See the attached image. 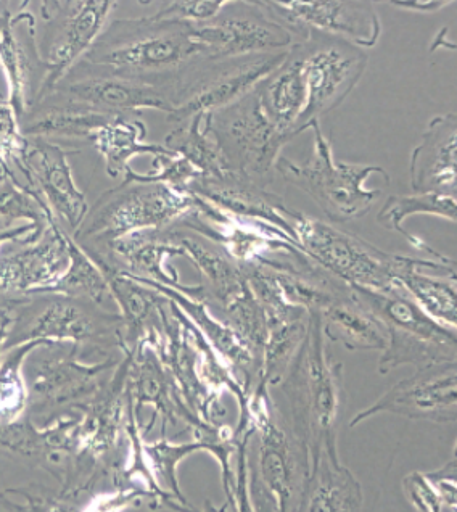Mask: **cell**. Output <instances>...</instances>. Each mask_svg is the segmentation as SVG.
Instances as JSON below:
<instances>
[{"label": "cell", "instance_id": "6da1fadb", "mask_svg": "<svg viewBox=\"0 0 457 512\" xmlns=\"http://www.w3.org/2000/svg\"><path fill=\"white\" fill-rule=\"evenodd\" d=\"M86 62L103 75L132 79L169 91L184 73L208 60L192 23L147 17L118 20L103 29Z\"/></svg>", "mask_w": 457, "mask_h": 512}, {"label": "cell", "instance_id": "7a4b0ae2", "mask_svg": "<svg viewBox=\"0 0 457 512\" xmlns=\"http://www.w3.org/2000/svg\"><path fill=\"white\" fill-rule=\"evenodd\" d=\"M279 385L287 403V427L309 459L321 450H338L343 364L329 355L319 311L309 313L305 340Z\"/></svg>", "mask_w": 457, "mask_h": 512}, {"label": "cell", "instance_id": "3957f363", "mask_svg": "<svg viewBox=\"0 0 457 512\" xmlns=\"http://www.w3.org/2000/svg\"><path fill=\"white\" fill-rule=\"evenodd\" d=\"M351 290L387 329V348L379 360L382 376L404 364L422 371L438 364L456 363V329L430 318L400 284L387 290Z\"/></svg>", "mask_w": 457, "mask_h": 512}, {"label": "cell", "instance_id": "277c9868", "mask_svg": "<svg viewBox=\"0 0 457 512\" xmlns=\"http://www.w3.org/2000/svg\"><path fill=\"white\" fill-rule=\"evenodd\" d=\"M309 129L314 134L311 158L306 163H297L279 157L274 166L277 173L313 199L330 221L350 223L363 218L382 195V190L367 189L364 182L372 174H379L388 186L390 174L382 166L371 163L335 162L332 144L322 133L321 121H314Z\"/></svg>", "mask_w": 457, "mask_h": 512}, {"label": "cell", "instance_id": "5b68a950", "mask_svg": "<svg viewBox=\"0 0 457 512\" xmlns=\"http://www.w3.org/2000/svg\"><path fill=\"white\" fill-rule=\"evenodd\" d=\"M253 432L248 451L261 484L277 504V512H298L309 474V453L282 426L272 408L268 387L258 385L248 398Z\"/></svg>", "mask_w": 457, "mask_h": 512}, {"label": "cell", "instance_id": "8992f818", "mask_svg": "<svg viewBox=\"0 0 457 512\" xmlns=\"http://www.w3.org/2000/svg\"><path fill=\"white\" fill-rule=\"evenodd\" d=\"M195 197L161 182H126L100 197L81 236L110 245L140 231H163L194 210Z\"/></svg>", "mask_w": 457, "mask_h": 512}, {"label": "cell", "instance_id": "52a82bcc", "mask_svg": "<svg viewBox=\"0 0 457 512\" xmlns=\"http://www.w3.org/2000/svg\"><path fill=\"white\" fill-rule=\"evenodd\" d=\"M205 126L223 153L229 171L247 176L261 186L271 182L269 176L280 150L292 141L264 115L255 91L234 104L206 113Z\"/></svg>", "mask_w": 457, "mask_h": 512}, {"label": "cell", "instance_id": "ba28073f", "mask_svg": "<svg viewBox=\"0 0 457 512\" xmlns=\"http://www.w3.org/2000/svg\"><path fill=\"white\" fill-rule=\"evenodd\" d=\"M298 245L327 273L350 287L387 290L395 279L398 255L387 253L361 237L298 211L292 223Z\"/></svg>", "mask_w": 457, "mask_h": 512}, {"label": "cell", "instance_id": "9c48e42d", "mask_svg": "<svg viewBox=\"0 0 457 512\" xmlns=\"http://www.w3.org/2000/svg\"><path fill=\"white\" fill-rule=\"evenodd\" d=\"M297 46L306 84V105L295 124V136H300L314 121H321L322 116L337 110L355 91L369 57L361 47L314 29Z\"/></svg>", "mask_w": 457, "mask_h": 512}, {"label": "cell", "instance_id": "30bf717a", "mask_svg": "<svg viewBox=\"0 0 457 512\" xmlns=\"http://www.w3.org/2000/svg\"><path fill=\"white\" fill-rule=\"evenodd\" d=\"M289 50L227 60H203L179 78L171 92L169 123L179 124L200 113L234 104L284 62Z\"/></svg>", "mask_w": 457, "mask_h": 512}, {"label": "cell", "instance_id": "8fae6325", "mask_svg": "<svg viewBox=\"0 0 457 512\" xmlns=\"http://www.w3.org/2000/svg\"><path fill=\"white\" fill-rule=\"evenodd\" d=\"M174 226L210 240L239 266L263 265L277 255H306L289 234L276 226L234 215L198 197L194 210Z\"/></svg>", "mask_w": 457, "mask_h": 512}, {"label": "cell", "instance_id": "7c38bea8", "mask_svg": "<svg viewBox=\"0 0 457 512\" xmlns=\"http://www.w3.org/2000/svg\"><path fill=\"white\" fill-rule=\"evenodd\" d=\"M194 29L208 60L271 54L295 46L292 34L277 25L258 0H227L215 18L194 25Z\"/></svg>", "mask_w": 457, "mask_h": 512}, {"label": "cell", "instance_id": "4fadbf2b", "mask_svg": "<svg viewBox=\"0 0 457 512\" xmlns=\"http://www.w3.org/2000/svg\"><path fill=\"white\" fill-rule=\"evenodd\" d=\"M456 395V363L422 369L393 385L379 400L356 413L350 421V429L379 414H395L412 421L453 424L457 414Z\"/></svg>", "mask_w": 457, "mask_h": 512}, {"label": "cell", "instance_id": "5bb4252c", "mask_svg": "<svg viewBox=\"0 0 457 512\" xmlns=\"http://www.w3.org/2000/svg\"><path fill=\"white\" fill-rule=\"evenodd\" d=\"M20 173L25 184L38 190L46 200L54 216H60L73 231L83 228L89 203L75 184L65 149L41 137H31Z\"/></svg>", "mask_w": 457, "mask_h": 512}, {"label": "cell", "instance_id": "9a60e30c", "mask_svg": "<svg viewBox=\"0 0 457 512\" xmlns=\"http://www.w3.org/2000/svg\"><path fill=\"white\" fill-rule=\"evenodd\" d=\"M68 236L55 223L38 240H17L20 247L0 253V294H46L70 265Z\"/></svg>", "mask_w": 457, "mask_h": 512}, {"label": "cell", "instance_id": "2e32d148", "mask_svg": "<svg viewBox=\"0 0 457 512\" xmlns=\"http://www.w3.org/2000/svg\"><path fill=\"white\" fill-rule=\"evenodd\" d=\"M66 15L57 34L50 42L46 57L41 58L44 79L36 95V104L42 97L54 91L57 84L65 78L79 58L92 49L108 17L116 7L112 0H83V2H66Z\"/></svg>", "mask_w": 457, "mask_h": 512}, {"label": "cell", "instance_id": "e0dca14e", "mask_svg": "<svg viewBox=\"0 0 457 512\" xmlns=\"http://www.w3.org/2000/svg\"><path fill=\"white\" fill-rule=\"evenodd\" d=\"M131 277L178 306L190 323L194 324L200 334L205 337L206 342L210 343L216 355L223 360L227 368L231 369L232 376L239 382L243 393L250 398L256 385L260 384V361L253 355L247 343L243 342L242 337L224 319L216 318L215 314L211 313L208 302L203 298L182 294L178 290L149 281L144 277Z\"/></svg>", "mask_w": 457, "mask_h": 512}, {"label": "cell", "instance_id": "ac0fdd59", "mask_svg": "<svg viewBox=\"0 0 457 512\" xmlns=\"http://www.w3.org/2000/svg\"><path fill=\"white\" fill-rule=\"evenodd\" d=\"M187 192L234 215L266 221L297 242L292 223L298 211L292 210L282 197L247 176L234 171L216 176L200 174Z\"/></svg>", "mask_w": 457, "mask_h": 512}, {"label": "cell", "instance_id": "d6986e66", "mask_svg": "<svg viewBox=\"0 0 457 512\" xmlns=\"http://www.w3.org/2000/svg\"><path fill=\"white\" fill-rule=\"evenodd\" d=\"M78 345L68 353H54L41 358L31 369L29 397L33 393L42 406L76 405L89 400L107 384L105 374L120 361L107 358L99 363H84L78 358Z\"/></svg>", "mask_w": 457, "mask_h": 512}, {"label": "cell", "instance_id": "ffe728a7", "mask_svg": "<svg viewBox=\"0 0 457 512\" xmlns=\"http://www.w3.org/2000/svg\"><path fill=\"white\" fill-rule=\"evenodd\" d=\"M113 334L120 337V314L92 313L84 308L83 302L71 298L58 297L47 303L31 323L25 327L23 334L7 342V348L18 343L42 340L47 343H70L81 345L89 340L100 339Z\"/></svg>", "mask_w": 457, "mask_h": 512}, {"label": "cell", "instance_id": "44dd1931", "mask_svg": "<svg viewBox=\"0 0 457 512\" xmlns=\"http://www.w3.org/2000/svg\"><path fill=\"white\" fill-rule=\"evenodd\" d=\"M395 279L412 300L441 326L456 329V261L398 255Z\"/></svg>", "mask_w": 457, "mask_h": 512}, {"label": "cell", "instance_id": "7402d4cb", "mask_svg": "<svg viewBox=\"0 0 457 512\" xmlns=\"http://www.w3.org/2000/svg\"><path fill=\"white\" fill-rule=\"evenodd\" d=\"M456 150V113L435 116L411 153L409 181L414 194L435 192L456 197Z\"/></svg>", "mask_w": 457, "mask_h": 512}, {"label": "cell", "instance_id": "603a6c76", "mask_svg": "<svg viewBox=\"0 0 457 512\" xmlns=\"http://www.w3.org/2000/svg\"><path fill=\"white\" fill-rule=\"evenodd\" d=\"M68 104L110 116H129L142 110L173 113L174 105L165 91L150 84L118 76L99 75L66 87Z\"/></svg>", "mask_w": 457, "mask_h": 512}, {"label": "cell", "instance_id": "cb8c5ba5", "mask_svg": "<svg viewBox=\"0 0 457 512\" xmlns=\"http://www.w3.org/2000/svg\"><path fill=\"white\" fill-rule=\"evenodd\" d=\"M293 18L314 31L332 34L337 38L367 49L379 42L382 23L374 2L364 0H313V2H284Z\"/></svg>", "mask_w": 457, "mask_h": 512}, {"label": "cell", "instance_id": "d4e9b609", "mask_svg": "<svg viewBox=\"0 0 457 512\" xmlns=\"http://www.w3.org/2000/svg\"><path fill=\"white\" fill-rule=\"evenodd\" d=\"M115 261L113 265L131 276L144 277L158 282L182 294L206 300L202 284L184 285L179 281L178 271L169 269L166 261L173 256H184L182 248L169 239L166 229L163 231H140L121 237L108 245Z\"/></svg>", "mask_w": 457, "mask_h": 512}, {"label": "cell", "instance_id": "484cf974", "mask_svg": "<svg viewBox=\"0 0 457 512\" xmlns=\"http://www.w3.org/2000/svg\"><path fill=\"white\" fill-rule=\"evenodd\" d=\"M363 487L343 466L338 450H321L309 459V474L298 512H363Z\"/></svg>", "mask_w": 457, "mask_h": 512}, {"label": "cell", "instance_id": "4316f807", "mask_svg": "<svg viewBox=\"0 0 457 512\" xmlns=\"http://www.w3.org/2000/svg\"><path fill=\"white\" fill-rule=\"evenodd\" d=\"M166 232L202 274L208 305L221 308L247 289V277L243 274L242 266L232 261L221 248L211 244L210 240L178 226H171Z\"/></svg>", "mask_w": 457, "mask_h": 512}, {"label": "cell", "instance_id": "83f0119b", "mask_svg": "<svg viewBox=\"0 0 457 512\" xmlns=\"http://www.w3.org/2000/svg\"><path fill=\"white\" fill-rule=\"evenodd\" d=\"M256 97L268 120L279 133L295 139V124L306 105L303 62L297 44L290 47L284 62L256 84Z\"/></svg>", "mask_w": 457, "mask_h": 512}, {"label": "cell", "instance_id": "f1b7e54d", "mask_svg": "<svg viewBox=\"0 0 457 512\" xmlns=\"http://www.w3.org/2000/svg\"><path fill=\"white\" fill-rule=\"evenodd\" d=\"M322 332L329 342L342 343L350 351H383L387 348V329L353 290L321 311Z\"/></svg>", "mask_w": 457, "mask_h": 512}, {"label": "cell", "instance_id": "f546056e", "mask_svg": "<svg viewBox=\"0 0 457 512\" xmlns=\"http://www.w3.org/2000/svg\"><path fill=\"white\" fill-rule=\"evenodd\" d=\"M20 13L12 15L4 10L0 15V67L4 70L5 81L9 86L7 102L17 113L18 120L33 107L34 62L29 49L36 47V26L29 28L26 39L18 38L17 28Z\"/></svg>", "mask_w": 457, "mask_h": 512}, {"label": "cell", "instance_id": "4dcf8cb0", "mask_svg": "<svg viewBox=\"0 0 457 512\" xmlns=\"http://www.w3.org/2000/svg\"><path fill=\"white\" fill-rule=\"evenodd\" d=\"M147 126L131 116H113L89 137V142L100 153L110 178H121L129 168L131 158L137 155H165V145L145 142Z\"/></svg>", "mask_w": 457, "mask_h": 512}, {"label": "cell", "instance_id": "1f68e13d", "mask_svg": "<svg viewBox=\"0 0 457 512\" xmlns=\"http://www.w3.org/2000/svg\"><path fill=\"white\" fill-rule=\"evenodd\" d=\"M456 197L449 195L435 194V192H427V194L412 195H393L387 202L383 203L382 210L377 215V221L387 229L398 232L409 244L420 252H425L430 258H443L437 250H433L430 245L425 244L424 240L409 234L404 229V219H408L412 215H433L438 218H445L451 223H456Z\"/></svg>", "mask_w": 457, "mask_h": 512}, {"label": "cell", "instance_id": "d6a6232c", "mask_svg": "<svg viewBox=\"0 0 457 512\" xmlns=\"http://www.w3.org/2000/svg\"><path fill=\"white\" fill-rule=\"evenodd\" d=\"M68 253H70V265L46 294L71 298L78 302H89L99 308H105L108 303L113 302L110 287L103 276L102 269L95 263L86 248L71 236H68Z\"/></svg>", "mask_w": 457, "mask_h": 512}, {"label": "cell", "instance_id": "836d02e7", "mask_svg": "<svg viewBox=\"0 0 457 512\" xmlns=\"http://www.w3.org/2000/svg\"><path fill=\"white\" fill-rule=\"evenodd\" d=\"M206 113L192 116L176 124L165 137V147L179 157L186 158L203 176H216L229 171L223 153L205 126Z\"/></svg>", "mask_w": 457, "mask_h": 512}, {"label": "cell", "instance_id": "e575fe53", "mask_svg": "<svg viewBox=\"0 0 457 512\" xmlns=\"http://www.w3.org/2000/svg\"><path fill=\"white\" fill-rule=\"evenodd\" d=\"M52 343L42 340L18 343L7 348L0 361V426H10L20 421L29 405V389L23 368L25 361L39 348ZM55 345V343H54Z\"/></svg>", "mask_w": 457, "mask_h": 512}, {"label": "cell", "instance_id": "d590c367", "mask_svg": "<svg viewBox=\"0 0 457 512\" xmlns=\"http://www.w3.org/2000/svg\"><path fill=\"white\" fill-rule=\"evenodd\" d=\"M113 116L92 112L87 108L66 105V107H50L36 120L29 121L21 126V133L25 137L65 136L81 137L87 139L94 131L112 120Z\"/></svg>", "mask_w": 457, "mask_h": 512}, {"label": "cell", "instance_id": "8d00e7d4", "mask_svg": "<svg viewBox=\"0 0 457 512\" xmlns=\"http://www.w3.org/2000/svg\"><path fill=\"white\" fill-rule=\"evenodd\" d=\"M0 218L5 219L7 228L17 219H26L39 234H44L49 226L57 223L38 190L20 181L18 176L0 182Z\"/></svg>", "mask_w": 457, "mask_h": 512}, {"label": "cell", "instance_id": "74e56055", "mask_svg": "<svg viewBox=\"0 0 457 512\" xmlns=\"http://www.w3.org/2000/svg\"><path fill=\"white\" fill-rule=\"evenodd\" d=\"M253 432L235 435L239 438L235 450L234 500L237 512H277V504L261 484L252 455L248 451V442Z\"/></svg>", "mask_w": 457, "mask_h": 512}, {"label": "cell", "instance_id": "f35d334b", "mask_svg": "<svg viewBox=\"0 0 457 512\" xmlns=\"http://www.w3.org/2000/svg\"><path fill=\"white\" fill-rule=\"evenodd\" d=\"M152 171L140 174L132 170L129 166L124 173V181L126 182H161L173 189L187 192L190 184L200 176L194 166L187 162L186 158L179 157L176 153L169 150L165 155L153 157ZM189 194V192H187Z\"/></svg>", "mask_w": 457, "mask_h": 512}, {"label": "cell", "instance_id": "ab89813d", "mask_svg": "<svg viewBox=\"0 0 457 512\" xmlns=\"http://www.w3.org/2000/svg\"><path fill=\"white\" fill-rule=\"evenodd\" d=\"M18 116L7 99H0V162L4 165L17 166L20 170L25 157L28 137L21 133Z\"/></svg>", "mask_w": 457, "mask_h": 512}, {"label": "cell", "instance_id": "60d3db41", "mask_svg": "<svg viewBox=\"0 0 457 512\" xmlns=\"http://www.w3.org/2000/svg\"><path fill=\"white\" fill-rule=\"evenodd\" d=\"M227 0H176V2H165L161 4L153 17L160 20L186 21L192 25L205 23L215 18Z\"/></svg>", "mask_w": 457, "mask_h": 512}, {"label": "cell", "instance_id": "b9f144b4", "mask_svg": "<svg viewBox=\"0 0 457 512\" xmlns=\"http://www.w3.org/2000/svg\"><path fill=\"white\" fill-rule=\"evenodd\" d=\"M403 492L417 512H445L437 490L425 472H411L403 479Z\"/></svg>", "mask_w": 457, "mask_h": 512}, {"label": "cell", "instance_id": "7bdbcfd3", "mask_svg": "<svg viewBox=\"0 0 457 512\" xmlns=\"http://www.w3.org/2000/svg\"><path fill=\"white\" fill-rule=\"evenodd\" d=\"M144 500L155 501L152 493L147 492L145 488H118L115 492L100 493L95 496L81 512H123L124 509L131 508Z\"/></svg>", "mask_w": 457, "mask_h": 512}, {"label": "cell", "instance_id": "ee69618b", "mask_svg": "<svg viewBox=\"0 0 457 512\" xmlns=\"http://www.w3.org/2000/svg\"><path fill=\"white\" fill-rule=\"evenodd\" d=\"M430 484L437 490L445 512H456L457 487H456V458L451 459L445 466L437 471L425 472Z\"/></svg>", "mask_w": 457, "mask_h": 512}, {"label": "cell", "instance_id": "f6af8a7d", "mask_svg": "<svg viewBox=\"0 0 457 512\" xmlns=\"http://www.w3.org/2000/svg\"><path fill=\"white\" fill-rule=\"evenodd\" d=\"M41 236L42 234H39L31 223L21 224L17 228H5L0 231V247L7 244V242H17V240L34 242Z\"/></svg>", "mask_w": 457, "mask_h": 512}, {"label": "cell", "instance_id": "bcb514c9", "mask_svg": "<svg viewBox=\"0 0 457 512\" xmlns=\"http://www.w3.org/2000/svg\"><path fill=\"white\" fill-rule=\"evenodd\" d=\"M15 326V314L9 306H0V361L4 356L5 347H7V340H9L10 332L13 331Z\"/></svg>", "mask_w": 457, "mask_h": 512}, {"label": "cell", "instance_id": "7dc6e473", "mask_svg": "<svg viewBox=\"0 0 457 512\" xmlns=\"http://www.w3.org/2000/svg\"><path fill=\"white\" fill-rule=\"evenodd\" d=\"M401 9L417 10V12H438L445 5L453 4L451 0H411V2H392Z\"/></svg>", "mask_w": 457, "mask_h": 512}, {"label": "cell", "instance_id": "c3c4849f", "mask_svg": "<svg viewBox=\"0 0 457 512\" xmlns=\"http://www.w3.org/2000/svg\"><path fill=\"white\" fill-rule=\"evenodd\" d=\"M203 512H237L234 493H232V496H226V501H224L221 506H216V504L211 503V501H206Z\"/></svg>", "mask_w": 457, "mask_h": 512}, {"label": "cell", "instance_id": "681fc988", "mask_svg": "<svg viewBox=\"0 0 457 512\" xmlns=\"http://www.w3.org/2000/svg\"><path fill=\"white\" fill-rule=\"evenodd\" d=\"M15 176H17V174L13 173L10 166L0 162V182L5 181V179L15 178Z\"/></svg>", "mask_w": 457, "mask_h": 512}]
</instances>
